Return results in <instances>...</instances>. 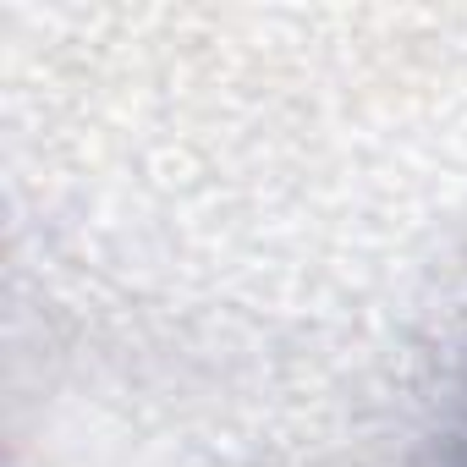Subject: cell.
<instances>
[{"label":"cell","mask_w":467,"mask_h":467,"mask_svg":"<svg viewBox=\"0 0 467 467\" xmlns=\"http://www.w3.org/2000/svg\"><path fill=\"white\" fill-rule=\"evenodd\" d=\"M451 467H467V412H462V429L451 440Z\"/></svg>","instance_id":"1"}]
</instances>
